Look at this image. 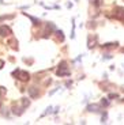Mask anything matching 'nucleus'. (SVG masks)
Segmentation results:
<instances>
[{"instance_id": "f257e3e1", "label": "nucleus", "mask_w": 124, "mask_h": 125, "mask_svg": "<svg viewBox=\"0 0 124 125\" xmlns=\"http://www.w3.org/2000/svg\"><path fill=\"white\" fill-rule=\"evenodd\" d=\"M12 75L16 76V79L21 82H27L29 79H30V73H29L27 71H22V69H15V71L12 72Z\"/></svg>"}, {"instance_id": "f03ea898", "label": "nucleus", "mask_w": 124, "mask_h": 125, "mask_svg": "<svg viewBox=\"0 0 124 125\" xmlns=\"http://www.w3.org/2000/svg\"><path fill=\"white\" fill-rule=\"evenodd\" d=\"M23 112H25V107L22 106L21 103H14V106H12V113L15 114V116H22L23 114Z\"/></svg>"}, {"instance_id": "7ed1b4c3", "label": "nucleus", "mask_w": 124, "mask_h": 125, "mask_svg": "<svg viewBox=\"0 0 124 125\" xmlns=\"http://www.w3.org/2000/svg\"><path fill=\"white\" fill-rule=\"evenodd\" d=\"M115 18L121 21V22H124V8L123 7H117L115 10Z\"/></svg>"}, {"instance_id": "20e7f679", "label": "nucleus", "mask_w": 124, "mask_h": 125, "mask_svg": "<svg viewBox=\"0 0 124 125\" xmlns=\"http://www.w3.org/2000/svg\"><path fill=\"white\" fill-rule=\"evenodd\" d=\"M87 112L90 113H99L101 112V105H97V103H93V105H89V106L86 107Z\"/></svg>"}, {"instance_id": "39448f33", "label": "nucleus", "mask_w": 124, "mask_h": 125, "mask_svg": "<svg viewBox=\"0 0 124 125\" xmlns=\"http://www.w3.org/2000/svg\"><path fill=\"white\" fill-rule=\"evenodd\" d=\"M27 91H29V95H30V98H37L38 95H40V91H38V88L36 87V86H31V87H29Z\"/></svg>"}, {"instance_id": "423d86ee", "label": "nucleus", "mask_w": 124, "mask_h": 125, "mask_svg": "<svg viewBox=\"0 0 124 125\" xmlns=\"http://www.w3.org/2000/svg\"><path fill=\"white\" fill-rule=\"evenodd\" d=\"M8 34H11V29L7 27V26H0V35L1 37H6Z\"/></svg>"}, {"instance_id": "0eeeda50", "label": "nucleus", "mask_w": 124, "mask_h": 125, "mask_svg": "<svg viewBox=\"0 0 124 125\" xmlns=\"http://www.w3.org/2000/svg\"><path fill=\"white\" fill-rule=\"evenodd\" d=\"M8 45L12 48V49H16V50H18V41H16L15 37H11V38H10V40H8Z\"/></svg>"}, {"instance_id": "6e6552de", "label": "nucleus", "mask_w": 124, "mask_h": 125, "mask_svg": "<svg viewBox=\"0 0 124 125\" xmlns=\"http://www.w3.org/2000/svg\"><path fill=\"white\" fill-rule=\"evenodd\" d=\"M57 76H70L71 75V72L68 71V69H57Z\"/></svg>"}, {"instance_id": "1a4fd4ad", "label": "nucleus", "mask_w": 124, "mask_h": 125, "mask_svg": "<svg viewBox=\"0 0 124 125\" xmlns=\"http://www.w3.org/2000/svg\"><path fill=\"white\" fill-rule=\"evenodd\" d=\"M23 15H26V16H27V18L30 19L31 22H33V25H36V26H37V25H41V21H40V19L34 18V16H31V15H27L26 12H23Z\"/></svg>"}, {"instance_id": "9d476101", "label": "nucleus", "mask_w": 124, "mask_h": 125, "mask_svg": "<svg viewBox=\"0 0 124 125\" xmlns=\"http://www.w3.org/2000/svg\"><path fill=\"white\" fill-rule=\"evenodd\" d=\"M19 103H21L22 106H23V107L26 109V107H29V106H30V99H27V98H22V99H21V102H19Z\"/></svg>"}, {"instance_id": "9b49d317", "label": "nucleus", "mask_w": 124, "mask_h": 125, "mask_svg": "<svg viewBox=\"0 0 124 125\" xmlns=\"http://www.w3.org/2000/svg\"><path fill=\"white\" fill-rule=\"evenodd\" d=\"M117 45H119V42H106V44L102 45V48H105V49L106 48H116Z\"/></svg>"}, {"instance_id": "f8f14e48", "label": "nucleus", "mask_w": 124, "mask_h": 125, "mask_svg": "<svg viewBox=\"0 0 124 125\" xmlns=\"http://www.w3.org/2000/svg\"><path fill=\"white\" fill-rule=\"evenodd\" d=\"M99 105H101V106H104V107H106L109 105V101L106 99V98H102V99H101V102H99Z\"/></svg>"}, {"instance_id": "ddd939ff", "label": "nucleus", "mask_w": 124, "mask_h": 125, "mask_svg": "<svg viewBox=\"0 0 124 125\" xmlns=\"http://www.w3.org/2000/svg\"><path fill=\"white\" fill-rule=\"evenodd\" d=\"M106 120H108V113L104 112V113H102V117H101V122H102V124H105Z\"/></svg>"}, {"instance_id": "4468645a", "label": "nucleus", "mask_w": 124, "mask_h": 125, "mask_svg": "<svg viewBox=\"0 0 124 125\" xmlns=\"http://www.w3.org/2000/svg\"><path fill=\"white\" fill-rule=\"evenodd\" d=\"M68 67H67V61H62L59 64V69H67Z\"/></svg>"}, {"instance_id": "2eb2a0df", "label": "nucleus", "mask_w": 124, "mask_h": 125, "mask_svg": "<svg viewBox=\"0 0 124 125\" xmlns=\"http://www.w3.org/2000/svg\"><path fill=\"white\" fill-rule=\"evenodd\" d=\"M55 31H56V34H57V37L60 38V41L64 40V35H63V31L62 30H55Z\"/></svg>"}, {"instance_id": "dca6fc26", "label": "nucleus", "mask_w": 124, "mask_h": 125, "mask_svg": "<svg viewBox=\"0 0 124 125\" xmlns=\"http://www.w3.org/2000/svg\"><path fill=\"white\" fill-rule=\"evenodd\" d=\"M71 38L74 40L75 38V21L72 19V31H71Z\"/></svg>"}, {"instance_id": "f3484780", "label": "nucleus", "mask_w": 124, "mask_h": 125, "mask_svg": "<svg viewBox=\"0 0 124 125\" xmlns=\"http://www.w3.org/2000/svg\"><path fill=\"white\" fill-rule=\"evenodd\" d=\"M52 110H53V107H52V106H49V107H47V110H45V112H44V113H42V117H44V116H47L48 113H49V114H50V113H52Z\"/></svg>"}, {"instance_id": "a211bd4d", "label": "nucleus", "mask_w": 124, "mask_h": 125, "mask_svg": "<svg viewBox=\"0 0 124 125\" xmlns=\"http://www.w3.org/2000/svg\"><path fill=\"white\" fill-rule=\"evenodd\" d=\"M7 94V90H6V87H3V86H0V95L1 97H4Z\"/></svg>"}, {"instance_id": "6ab92c4d", "label": "nucleus", "mask_w": 124, "mask_h": 125, "mask_svg": "<svg viewBox=\"0 0 124 125\" xmlns=\"http://www.w3.org/2000/svg\"><path fill=\"white\" fill-rule=\"evenodd\" d=\"M111 59H112V54H109V53H106L102 56V60H111Z\"/></svg>"}, {"instance_id": "aec40b11", "label": "nucleus", "mask_w": 124, "mask_h": 125, "mask_svg": "<svg viewBox=\"0 0 124 125\" xmlns=\"http://www.w3.org/2000/svg\"><path fill=\"white\" fill-rule=\"evenodd\" d=\"M109 98H119V95L115 93H112V94H109Z\"/></svg>"}, {"instance_id": "412c9836", "label": "nucleus", "mask_w": 124, "mask_h": 125, "mask_svg": "<svg viewBox=\"0 0 124 125\" xmlns=\"http://www.w3.org/2000/svg\"><path fill=\"white\" fill-rule=\"evenodd\" d=\"M3 67H4V61H3L1 59H0V69L3 68Z\"/></svg>"}, {"instance_id": "4be33fe9", "label": "nucleus", "mask_w": 124, "mask_h": 125, "mask_svg": "<svg viewBox=\"0 0 124 125\" xmlns=\"http://www.w3.org/2000/svg\"><path fill=\"white\" fill-rule=\"evenodd\" d=\"M56 91H57V88H53V90H52V91H50V93H49V95H53V94H55Z\"/></svg>"}, {"instance_id": "5701e85b", "label": "nucleus", "mask_w": 124, "mask_h": 125, "mask_svg": "<svg viewBox=\"0 0 124 125\" xmlns=\"http://www.w3.org/2000/svg\"><path fill=\"white\" fill-rule=\"evenodd\" d=\"M71 84H72V82H70V80L67 82V83H65V86H67V87H70V86H71Z\"/></svg>"}, {"instance_id": "b1692460", "label": "nucleus", "mask_w": 124, "mask_h": 125, "mask_svg": "<svg viewBox=\"0 0 124 125\" xmlns=\"http://www.w3.org/2000/svg\"><path fill=\"white\" fill-rule=\"evenodd\" d=\"M67 8H72V3H68V4H67Z\"/></svg>"}, {"instance_id": "393cba45", "label": "nucleus", "mask_w": 124, "mask_h": 125, "mask_svg": "<svg viewBox=\"0 0 124 125\" xmlns=\"http://www.w3.org/2000/svg\"><path fill=\"white\" fill-rule=\"evenodd\" d=\"M0 4H4V1H3V0H0Z\"/></svg>"}, {"instance_id": "a878e982", "label": "nucleus", "mask_w": 124, "mask_h": 125, "mask_svg": "<svg viewBox=\"0 0 124 125\" xmlns=\"http://www.w3.org/2000/svg\"><path fill=\"white\" fill-rule=\"evenodd\" d=\"M121 90H123V91H124V87H123V88H121Z\"/></svg>"}, {"instance_id": "bb28decb", "label": "nucleus", "mask_w": 124, "mask_h": 125, "mask_svg": "<svg viewBox=\"0 0 124 125\" xmlns=\"http://www.w3.org/2000/svg\"><path fill=\"white\" fill-rule=\"evenodd\" d=\"M0 107H1V103H0Z\"/></svg>"}, {"instance_id": "cd10ccee", "label": "nucleus", "mask_w": 124, "mask_h": 125, "mask_svg": "<svg viewBox=\"0 0 124 125\" xmlns=\"http://www.w3.org/2000/svg\"><path fill=\"white\" fill-rule=\"evenodd\" d=\"M75 1H78V0H75Z\"/></svg>"}, {"instance_id": "c85d7f7f", "label": "nucleus", "mask_w": 124, "mask_h": 125, "mask_svg": "<svg viewBox=\"0 0 124 125\" xmlns=\"http://www.w3.org/2000/svg\"><path fill=\"white\" fill-rule=\"evenodd\" d=\"M90 1H91V0H90Z\"/></svg>"}]
</instances>
